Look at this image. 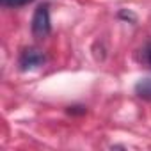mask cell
I'll return each instance as SVG.
<instances>
[{
    "label": "cell",
    "instance_id": "6da1fadb",
    "mask_svg": "<svg viewBox=\"0 0 151 151\" xmlns=\"http://www.w3.org/2000/svg\"><path fill=\"white\" fill-rule=\"evenodd\" d=\"M30 30L32 36L36 39H46L52 32V20H50V6L48 4H41L36 7L34 14H32V22H30Z\"/></svg>",
    "mask_w": 151,
    "mask_h": 151
},
{
    "label": "cell",
    "instance_id": "7a4b0ae2",
    "mask_svg": "<svg viewBox=\"0 0 151 151\" xmlns=\"http://www.w3.org/2000/svg\"><path fill=\"white\" fill-rule=\"evenodd\" d=\"M46 64V55L43 50L36 48V46H27L22 50L20 57H18V68L20 71H32V69H39L41 66Z\"/></svg>",
    "mask_w": 151,
    "mask_h": 151
},
{
    "label": "cell",
    "instance_id": "3957f363",
    "mask_svg": "<svg viewBox=\"0 0 151 151\" xmlns=\"http://www.w3.org/2000/svg\"><path fill=\"white\" fill-rule=\"evenodd\" d=\"M135 94L144 100V101H151V77H146V78H140L135 87H133Z\"/></svg>",
    "mask_w": 151,
    "mask_h": 151
},
{
    "label": "cell",
    "instance_id": "277c9868",
    "mask_svg": "<svg viewBox=\"0 0 151 151\" xmlns=\"http://www.w3.org/2000/svg\"><path fill=\"white\" fill-rule=\"evenodd\" d=\"M139 60H140L146 68H151V41L146 43V45L140 48V52H139Z\"/></svg>",
    "mask_w": 151,
    "mask_h": 151
},
{
    "label": "cell",
    "instance_id": "5b68a950",
    "mask_svg": "<svg viewBox=\"0 0 151 151\" xmlns=\"http://www.w3.org/2000/svg\"><path fill=\"white\" fill-rule=\"evenodd\" d=\"M2 2V6L4 7H23V6H27V4H30V2H34V0H0Z\"/></svg>",
    "mask_w": 151,
    "mask_h": 151
},
{
    "label": "cell",
    "instance_id": "8992f818",
    "mask_svg": "<svg viewBox=\"0 0 151 151\" xmlns=\"http://www.w3.org/2000/svg\"><path fill=\"white\" fill-rule=\"evenodd\" d=\"M117 16H119V18H124V20H130V22H135V14L130 13V11H119Z\"/></svg>",
    "mask_w": 151,
    "mask_h": 151
},
{
    "label": "cell",
    "instance_id": "52a82bcc",
    "mask_svg": "<svg viewBox=\"0 0 151 151\" xmlns=\"http://www.w3.org/2000/svg\"><path fill=\"white\" fill-rule=\"evenodd\" d=\"M68 114H86V107H68Z\"/></svg>",
    "mask_w": 151,
    "mask_h": 151
}]
</instances>
